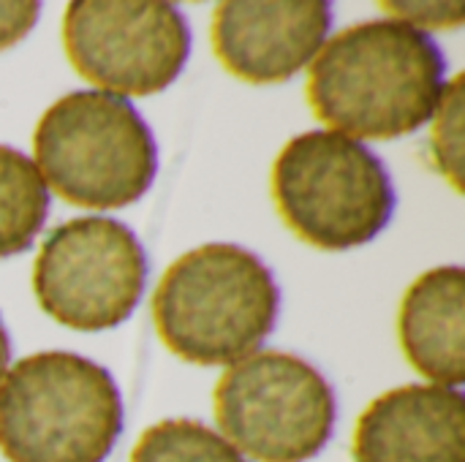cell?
I'll list each match as a JSON object with an SVG mask.
<instances>
[{
    "label": "cell",
    "mask_w": 465,
    "mask_h": 462,
    "mask_svg": "<svg viewBox=\"0 0 465 462\" xmlns=\"http://www.w3.org/2000/svg\"><path fill=\"white\" fill-rule=\"evenodd\" d=\"M463 74L447 82L433 125V163L452 182V188L463 191Z\"/></svg>",
    "instance_id": "cell-14"
},
{
    "label": "cell",
    "mask_w": 465,
    "mask_h": 462,
    "mask_svg": "<svg viewBox=\"0 0 465 462\" xmlns=\"http://www.w3.org/2000/svg\"><path fill=\"white\" fill-rule=\"evenodd\" d=\"M272 199L302 242L330 253L368 245L395 212V188L381 158L338 131H308L281 150Z\"/></svg>",
    "instance_id": "cell-5"
},
{
    "label": "cell",
    "mask_w": 465,
    "mask_h": 462,
    "mask_svg": "<svg viewBox=\"0 0 465 462\" xmlns=\"http://www.w3.org/2000/svg\"><path fill=\"white\" fill-rule=\"evenodd\" d=\"M8 362H11V340H8V332L0 321V384L5 378V370H8Z\"/></svg>",
    "instance_id": "cell-17"
},
{
    "label": "cell",
    "mask_w": 465,
    "mask_h": 462,
    "mask_svg": "<svg viewBox=\"0 0 465 462\" xmlns=\"http://www.w3.org/2000/svg\"><path fill=\"white\" fill-rule=\"evenodd\" d=\"M41 5L22 0V3H0V52L11 49L14 44H19L38 22Z\"/></svg>",
    "instance_id": "cell-16"
},
{
    "label": "cell",
    "mask_w": 465,
    "mask_h": 462,
    "mask_svg": "<svg viewBox=\"0 0 465 462\" xmlns=\"http://www.w3.org/2000/svg\"><path fill=\"white\" fill-rule=\"evenodd\" d=\"M330 27L332 5L324 0H229L215 8L213 49L242 82H286L319 54Z\"/></svg>",
    "instance_id": "cell-9"
},
{
    "label": "cell",
    "mask_w": 465,
    "mask_h": 462,
    "mask_svg": "<svg viewBox=\"0 0 465 462\" xmlns=\"http://www.w3.org/2000/svg\"><path fill=\"white\" fill-rule=\"evenodd\" d=\"M447 87V57L420 27L371 19L341 30L311 63L313 114L349 139H401L420 131Z\"/></svg>",
    "instance_id": "cell-1"
},
{
    "label": "cell",
    "mask_w": 465,
    "mask_h": 462,
    "mask_svg": "<svg viewBox=\"0 0 465 462\" xmlns=\"http://www.w3.org/2000/svg\"><path fill=\"white\" fill-rule=\"evenodd\" d=\"M46 212L49 188L35 163L25 152L0 144V259L30 251Z\"/></svg>",
    "instance_id": "cell-12"
},
{
    "label": "cell",
    "mask_w": 465,
    "mask_h": 462,
    "mask_svg": "<svg viewBox=\"0 0 465 462\" xmlns=\"http://www.w3.org/2000/svg\"><path fill=\"white\" fill-rule=\"evenodd\" d=\"M147 283V253L120 221L84 215L57 226L33 267V291L46 316L76 332L123 324Z\"/></svg>",
    "instance_id": "cell-7"
},
{
    "label": "cell",
    "mask_w": 465,
    "mask_h": 462,
    "mask_svg": "<svg viewBox=\"0 0 465 462\" xmlns=\"http://www.w3.org/2000/svg\"><path fill=\"white\" fill-rule=\"evenodd\" d=\"M281 289L251 251L210 242L183 253L153 294L163 346L191 365H237L272 335Z\"/></svg>",
    "instance_id": "cell-2"
},
{
    "label": "cell",
    "mask_w": 465,
    "mask_h": 462,
    "mask_svg": "<svg viewBox=\"0 0 465 462\" xmlns=\"http://www.w3.org/2000/svg\"><path fill=\"white\" fill-rule=\"evenodd\" d=\"M131 462H248L221 433L196 419H166L142 433Z\"/></svg>",
    "instance_id": "cell-13"
},
{
    "label": "cell",
    "mask_w": 465,
    "mask_h": 462,
    "mask_svg": "<svg viewBox=\"0 0 465 462\" xmlns=\"http://www.w3.org/2000/svg\"><path fill=\"white\" fill-rule=\"evenodd\" d=\"M465 272L436 267L420 275L398 316V335L406 359L436 387L458 389L465 381Z\"/></svg>",
    "instance_id": "cell-11"
},
{
    "label": "cell",
    "mask_w": 465,
    "mask_h": 462,
    "mask_svg": "<svg viewBox=\"0 0 465 462\" xmlns=\"http://www.w3.org/2000/svg\"><path fill=\"white\" fill-rule=\"evenodd\" d=\"M63 44L82 79L123 98H144L183 74L191 27L166 0H79L65 8Z\"/></svg>",
    "instance_id": "cell-8"
},
{
    "label": "cell",
    "mask_w": 465,
    "mask_h": 462,
    "mask_svg": "<svg viewBox=\"0 0 465 462\" xmlns=\"http://www.w3.org/2000/svg\"><path fill=\"white\" fill-rule=\"evenodd\" d=\"M35 169L65 202L120 210L155 180L158 147L131 101L106 90H76L54 101L33 133Z\"/></svg>",
    "instance_id": "cell-4"
},
{
    "label": "cell",
    "mask_w": 465,
    "mask_h": 462,
    "mask_svg": "<svg viewBox=\"0 0 465 462\" xmlns=\"http://www.w3.org/2000/svg\"><path fill=\"white\" fill-rule=\"evenodd\" d=\"M215 419L240 455L256 462H308L332 438L338 400L311 362L264 351L221 376Z\"/></svg>",
    "instance_id": "cell-6"
},
{
    "label": "cell",
    "mask_w": 465,
    "mask_h": 462,
    "mask_svg": "<svg viewBox=\"0 0 465 462\" xmlns=\"http://www.w3.org/2000/svg\"><path fill=\"white\" fill-rule=\"evenodd\" d=\"M123 433L112 373L71 351L19 359L0 384V452L8 462H104Z\"/></svg>",
    "instance_id": "cell-3"
},
{
    "label": "cell",
    "mask_w": 465,
    "mask_h": 462,
    "mask_svg": "<svg viewBox=\"0 0 465 462\" xmlns=\"http://www.w3.org/2000/svg\"><path fill=\"white\" fill-rule=\"evenodd\" d=\"M384 11H395L403 25H428V27H450L463 22V3H384Z\"/></svg>",
    "instance_id": "cell-15"
},
{
    "label": "cell",
    "mask_w": 465,
    "mask_h": 462,
    "mask_svg": "<svg viewBox=\"0 0 465 462\" xmlns=\"http://www.w3.org/2000/svg\"><path fill=\"white\" fill-rule=\"evenodd\" d=\"M354 462H465L463 392L436 384L384 392L357 419Z\"/></svg>",
    "instance_id": "cell-10"
}]
</instances>
